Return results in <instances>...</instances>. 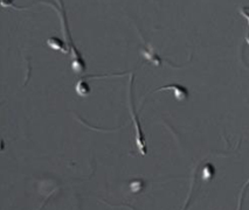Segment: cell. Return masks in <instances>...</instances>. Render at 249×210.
<instances>
[{"mask_svg": "<svg viewBox=\"0 0 249 210\" xmlns=\"http://www.w3.org/2000/svg\"><path fill=\"white\" fill-rule=\"evenodd\" d=\"M246 41H247V44L249 45V34H248L247 36H246Z\"/></svg>", "mask_w": 249, "mask_h": 210, "instance_id": "12", "label": "cell"}, {"mask_svg": "<svg viewBox=\"0 0 249 210\" xmlns=\"http://www.w3.org/2000/svg\"><path fill=\"white\" fill-rule=\"evenodd\" d=\"M57 12H59V16L61 18V21H62V30L63 33H65V37H66V44L69 46L71 51V67H73V70L75 74L80 75L82 74L83 71H86V62L83 60L82 55L79 50H77L76 46L74 45L73 39H71V32H69L68 25H67V16H66L65 13V7H63L62 2H61V7L57 8Z\"/></svg>", "mask_w": 249, "mask_h": 210, "instance_id": "1", "label": "cell"}, {"mask_svg": "<svg viewBox=\"0 0 249 210\" xmlns=\"http://www.w3.org/2000/svg\"><path fill=\"white\" fill-rule=\"evenodd\" d=\"M249 186V180L246 182V185L243 186L242 191H241V194H240V197H239V206H237V210H241V207H242V201H243V197H245V193H246V189L248 188Z\"/></svg>", "mask_w": 249, "mask_h": 210, "instance_id": "9", "label": "cell"}, {"mask_svg": "<svg viewBox=\"0 0 249 210\" xmlns=\"http://www.w3.org/2000/svg\"><path fill=\"white\" fill-rule=\"evenodd\" d=\"M195 181H196V174H195V177H193V182H192V186H191V189H190V193H189V197H187L186 203H185V206L182 207L181 210H187V208H189V206H190V203H191V197H192L193 186H195Z\"/></svg>", "mask_w": 249, "mask_h": 210, "instance_id": "8", "label": "cell"}, {"mask_svg": "<svg viewBox=\"0 0 249 210\" xmlns=\"http://www.w3.org/2000/svg\"><path fill=\"white\" fill-rule=\"evenodd\" d=\"M47 45L52 48V49H54L56 51H61L62 54H67L69 51L68 45L65 44L62 40L59 39V37H55V36L49 37V39L47 40Z\"/></svg>", "mask_w": 249, "mask_h": 210, "instance_id": "4", "label": "cell"}, {"mask_svg": "<svg viewBox=\"0 0 249 210\" xmlns=\"http://www.w3.org/2000/svg\"><path fill=\"white\" fill-rule=\"evenodd\" d=\"M142 53H143V55L145 56L146 59L149 60V61L155 62V65H160V57H159L157 54H156V51H152L151 48H147L146 51L143 50Z\"/></svg>", "mask_w": 249, "mask_h": 210, "instance_id": "6", "label": "cell"}, {"mask_svg": "<svg viewBox=\"0 0 249 210\" xmlns=\"http://www.w3.org/2000/svg\"><path fill=\"white\" fill-rule=\"evenodd\" d=\"M240 13H241L242 16H245V18L248 20V25H249V7L248 6L241 7L240 8Z\"/></svg>", "mask_w": 249, "mask_h": 210, "instance_id": "10", "label": "cell"}, {"mask_svg": "<svg viewBox=\"0 0 249 210\" xmlns=\"http://www.w3.org/2000/svg\"><path fill=\"white\" fill-rule=\"evenodd\" d=\"M75 90H76V93L79 96L81 97H86L88 96L89 94H90V85H89V83L87 82L86 79H81L77 81L76 83V87H75Z\"/></svg>", "mask_w": 249, "mask_h": 210, "instance_id": "5", "label": "cell"}, {"mask_svg": "<svg viewBox=\"0 0 249 210\" xmlns=\"http://www.w3.org/2000/svg\"><path fill=\"white\" fill-rule=\"evenodd\" d=\"M164 90L173 91L176 99H178V100H184V99L189 98V90H187V88L182 87V85H180V84L165 85V87L156 89L155 91H164Z\"/></svg>", "mask_w": 249, "mask_h": 210, "instance_id": "3", "label": "cell"}, {"mask_svg": "<svg viewBox=\"0 0 249 210\" xmlns=\"http://www.w3.org/2000/svg\"><path fill=\"white\" fill-rule=\"evenodd\" d=\"M132 82H134V75H131V79H130V88H129V106H130V113H131L132 119H134V124L136 128V144H137V147L140 149L142 155H146L147 153V146H146V140L145 136H144L143 130H142V126L138 119V114L135 110L134 105V99H132Z\"/></svg>", "mask_w": 249, "mask_h": 210, "instance_id": "2", "label": "cell"}, {"mask_svg": "<svg viewBox=\"0 0 249 210\" xmlns=\"http://www.w3.org/2000/svg\"><path fill=\"white\" fill-rule=\"evenodd\" d=\"M214 173H215L214 167L211 165V163H207V165L205 166L204 171H202V178H204V180H210L213 178Z\"/></svg>", "mask_w": 249, "mask_h": 210, "instance_id": "7", "label": "cell"}, {"mask_svg": "<svg viewBox=\"0 0 249 210\" xmlns=\"http://www.w3.org/2000/svg\"><path fill=\"white\" fill-rule=\"evenodd\" d=\"M49 198H51V196H49V197L47 198V200H46V201H45V202H43V203H42V206H41V207H40V209H39V210H42V209H43V207H45V206H46V203H47V202H48V200H49Z\"/></svg>", "mask_w": 249, "mask_h": 210, "instance_id": "11", "label": "cell"}]
</instances>
